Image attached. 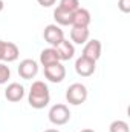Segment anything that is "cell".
I'll return each instance as SVG.
<instances>
[{
  "label": "cell",
  "instance_id": "16",
  "mask_svg": "<svg viewBox=\"0 0 130 132\" xmlns=\"http://www.w3.org/2000/svg\"><path fill=\"white\" fill-rule=\"evenodd\" d=\"M58 6L64 11H69V12H75L78 8H80V0H60Z\"/></svg>",
  "mask_w": 130,
  "mask_h": 132
},
{
  "label": "cell",
  "instance_id": "20",
  "mask_svg": "<svg viewBox=\"0 0 130 132\" xmlns=\"http://www.w3.org/2000/svg\"><path fill=\"white\" fill-rule=\"evenodd\" d=\"M37 2H38V5L43 6V8H49V6H52V5L57 3V0H37Z\"/></svg>",
  "mask_w": 130,
  "mask_h": 132
},
{
  "label": "cell",
  "instance_id": "15",
  "mask_svg": "<svg viewBox=\"0 0 130 132\" xmlns=\"http://www.w3.org/2000/svg\"><path fill=\"white\" fill-rule=\"evenodd\" d=\"M20 55V49L15 43L12 42H5V49H3V60L2 62H6V63H11V62H15Z\"/></svg>",
  "mask_w": 130,
  "mask_h": 132
},
{
  "label": "cell",
  "instance_id": "24",
  "mask_svg": "<svg viewBox=\"0 0 130 132\" xmlns=\"http://www.w3.org/2000/svg\"><path fill=\"white\" fill-rule=\"evenodd\" d=\"M80 132H95L94 129H83V131H80Z\"/></svg>",
  "mask_w": 130,
  "mask_h": 132
},
{
  "label": "cell",
  "instance_id": "3",
  "mask_svg": "<svg viewBox=\"0 0 130 132\" xmlns=\"http://www.w3.org/2000/svg\"><path fill=\"white\" fill-rule=\"evenodd\" d=\"M49 121L55 126H63L66 125L69 120H70V111L69 108L63 104V103H58V104H54L51 109H49Z\"/></svg>",
  "mask_w": 130,
  "mask_h": 132
},
{
  "label": "cell",
  "instance_id": "2",
  "mask_svg": "<svg viewBox=\"0 0 130 132\" xmlns=\"http://www.w3.org/2000/svg\"><path fill=\"white\" fill-rule=\"evenodd\" d=\"M66 100L72 106H80L87 100V88L83 83H72L66 91Z\"/></svg>",
  "mask_w": 130,
  "mask_h": 132
},
{
  "label": "cell",
  "instance_id": "10",
  "mask_svg": "<svg viewBox=\"0 0 130 132\" xmlns=\"http://www.w3.org/2000/svg\"><path fill=\"white\" fill-rule=\"evenodd\" d=\"M25 97V88L20 83H9L5 89V98L11 103H17Z\"/></svg>",
  "mask_w": 130,
  "mask_h": 132
},
{
  "label": "cell",
  "instance_id": "23",
  "mask_svg": "<svg viewBox=\"0 0 130 132\" xmlns=\"http://www.w3.org/2000/svg\"><path fill=\"white\" fill-rule=\"evenodd\" d=\"M44 132H60L58 129H46Z\"/></svg>",
  "mask_w": 130,
  "mask_h": 132
},
{
  "label": "cell",
  "instance_id": "11",
  "mask_svg": "<svg viewBox=\"0 0 130 132\" xmlns=\"http://www.w3.org/2000/svg\"><path fill=\"white\" fill-rule=\"evenodd\" d=\"M92 22L90 12L86 8H78L73 15H72V26H80V28H89Z\"/></svg>",
  "mask_w": 130,
  "mask_h": 132
},
{
  "label": "cell",
  "instance_id": "5",
  "mask_svg": "<svg viewBox=\"0 0 130 132\" xmlns=\"http://www.w3.org/2000/svg\"><path fill=\"white\" fill-rule=\"evenodd\" d=\"M44 77L51 83H61L66 78V68L60 62L44 68Z\"/></svg>",
  "mask_w": 130,
  "mask_h": 132
},
{
  "label": "cell",
  "instance_id": "8",
  "mask_svg": "<svg viewBox=\"0 0 130 132\" xmlns=\"http://www.w3.org/2000/svg\"><path fill=\"white\" fill-rule=\"evenodd\" d=\"M101 49H103V46H101V42L99 40H97V38L87 40L84 43L83 55L87 57V59H90V60H94V62H97L98 59L101 57Z\"/></svg>",
  "mask_w": 130,
  "mask_h": 132
},
{
  "label": "cell",
  "instance_id": "22",
  "mask_svg": "<svg viewBox=\"0 0 130 132\" xmlns=\"http://www.w3.org/2000/svg\"><path fill=\"white\" fill-rule=\"evenodd\" d=\"M3 8H5V2H3V0H0V12L3 11Z\"/></svg>",
  "mask_w": 130,
  "mask_h": 132
},
{
  "label": "cell",
  "instance_id": "17",
  "mask_svg": "<svg viewBox=\"0 0 130 132\" xmlns=\"http://www.w3.org/2000/svg\"><path fill=\"white\" fill-rule=\"evenodd\" d=\"M109 131L110 132H130L129 125L124 120H115V121H112L110 126H109Z\"/></svg>",
  "mask_w": 130,
  "mask_h": 132
},
{
  "label": "cell",
  "instance_id": "6",
  "mask_svg": "<svg viewBox=\"0 0 130 132\" xmlns=\"http://www.w3.org/2000/svg\"><path fill=\"white\" fill-rule=\"evenodd\" d=\"M38 74V63L32 59H25L18 65V75L25 80H31Z\"/></svg>",
  "mask_w": 130,
  "mask_h": 132
},
{
  "label": "cell",
  "instance_id": "4",
  "mask_svg": "<svg viewBox=\"0 0 130 132\" xmlns=\"http://www.w3.org/2000/svg\"><path fill=\"white\" fill-rule=\"evenodd\" d=\"M43 37H44V40H46L52 48H55L61 40H64V32H63V29H61L58 25L52 23V25H48V26L44 28Z\"/></svg>",
  "mask_w": 130,
  "mask_h": 132
},
{
  "label": "cell",
  "instance_id": "14",
  "mask_svg": "<svg viewBox=\"0 0 130 132\" xmlns=\"http://www.w3.org/2000/svg\"><path fill=\"white\" fill-rule=\"evenodd\" d=\"M72 15L73 12H69V11H64L61 9L60 6H57L54 9V19H55V25L58 26H72Z\"/></svg>",
  "mask_w": 130,
  "mask_h": 132
},
{
  "label": "cell",
  "instance_id": "18",
  "mask_svg": "<svg viewBox=\"0 0 130 132\" xmlns=\"http://www.w3.org/2000/svg\"><path fill=\"white\" fill-rule=\"evenodd\" d=\"M9 78H11V69H9V66H6L5 63L0 62V85H5Z\"/></svg>",
  "mask_w": 130,
  "mask_h": 132
},
{
  "label": "cell",
  "instance_id": "13",
  "mask_svg": "<svg viewBox=\"0 0 130 132\" xmlns=\"http://www.w3.org/2000/svg\"><path fill=\"white\" fill-rule=\"evenodd\" d=\"M89 28H80V26H72L70 29V40L75 45H84L89 40Z\"/></svg>",
  "mask_w": 130,
  "mask_h": 132
},
{
  "label": "cell",
  "instance_id": "7",
  "mask_svg": "<svg viewBox=\"0 0 130 132\" xmlns=\"http://www.w3.org/2000/svg\"><path fill=\"white\" fill-rule=\"evenodd\" d=\"M95 63H97V62H94V60H90V59L81 55V57H78L77 62H75V71H77V74H78L80 77H90V75L95 72V68H97Z\"/></svg>",
  "mask_w": 130,
  "mask_h": 132
},
{
  "label": "cell",
  "instance_id": "9",
  "mask_svg": "<svg viewBox=\"0 0 130 132\" xmlns=\"http://www.w3.org/2000/svg\"><path fill=\"white\" fill-rule=\"evenodd\" d=\"M55 51H57V54H58L60 62H67V60L73 59V55H75V46H73V43L69 42V40H66V38L61 40V42L55 46Z\"/></svg>",
  "mask_w": 130,
  "mask_h": 132
},
{
  "label": "cell",
  "instance_id": "19",
  "mask_svg": "<svg viewBox=\"0 0 130 132\" xmlns=\"http://www.w3.org/2000/svg\"><path fill=\"white\" fill-rule=\"evenodd\" d=\"M118 8L124 14H129L130 12V0H118Z\"/></svg>",
  "mask_w": 130,
  "mask_h": 132
},
{
  "label": "cell",
  "instance_id": "1",
  "mask_svg": "<svg viewBox=\"0 0 130 132\" xmlns=\"http://www.w3.org/2000/svg\"><path fill=\"white\" fill-rule=\"evenodd\" d=\"M49 101H51V94H49L48 85L41 80L34 81L29 89V95H28V103L31 104V108L43 109L49 104Z\"/></svg>",
  "mask_w": 130,
  "mask_h": 132
},
{
  "label": "cell",
  "instance_id": "12",
  "mask_svg": "<svg viewBox=\"0 0 130 132\" xmlns=\"http://www.w3.org/2000/svg\"><path fill=\"white\" fill-rule=\"evenodd\" d=\"M58 62H60V59H58V54H57L55 48L51 46V48H46L40 52V63H41L43 68L54 65V63H58Z\"/></svg>",
  "mask_w": 130,
  "mask_h": 132
},
{
  "label": "cell",
  "instance_id": "21",
  "mask_svg": "<svg viewBox=\"0 0 130 132\" xmlns=\"http://www.w3.org/2000/svg\"><path fill=\"white\" fill-rule=\"evenodd\" d=\"M3 49H5V42L0 40V62L3 60Z\"/></svg>",
  "mask_w": 130,
  "mask_h": 132
}]
</instances>
